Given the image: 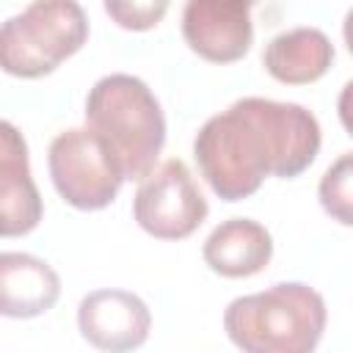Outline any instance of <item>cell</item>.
<instances>
[{"label":"cell","mask_w":353,"mask_h":353,"mask_svg":"<svg viewBox=\"0 0 353 353\" xmlns=\"http://www.w3.org/2000/svg\"><path fill=\"white\" fill-rule=\"evenodd\" d=\"M262 63L273 80L287 85H306L331 69L334 44L320 28H292L268 41Z\"/></svg>","instance_id":"7c38bea8"},{"label":"cell","mask_w":353,"mask_h":353,"mask_svg":"<svg viewBox=\"0 0 353 353\" xmlns=\"http://www.w3.org/2000/svg\"><path fill=\"white\" fill-rule=\"evenodd\" d=\"M47 165L58 196L74 210L108 207L124 182L116 154L88 124L58 132L50 143Z\"/></svg>","instance_id":"5b68a950"},{"label":"cell","mask_w":353,"mask_h":353,"mask_svg":"<svg viewBox=\"0 0 353 353\" xmlns=\"http://www.w3.org/2000/svg\"><path fill=\"white\" fill-rule=\"evenodd\" d=\"M77 328L83 339L99 350L121 353L146 342L152 328L149 306L127 290H94L77 306Z\"/></svg>","instance_id":"ba28073f"},{"label":"cell","mask_w":353,"mask_h":353,"mask_svg":"<svg viewBox=\"0 0 353 353\" xmlns=\"http://www.w3.org/2000/svg\"><path fill=\"white\" fill-rule=\"evenodd\" d=\"M254 0H188L182 11V36L188 47L212 63L240 61L254 41Z\"/></svg>","instance_id":"52a82bcc"},{"label":"cell","mask_w":353,"mask_h":353,"mask_svg":"<svg viewBox=\"0 0 353 353\" xmlns=\"http://www.w3.org/2000/svg\"><path fill=\"white\" fill-rule=\"evenodd\" d=\"M85 124L110 146L124 179H143L165 143V116L135 74H105L85 97Z\"/></svg>","instance_id":"3957f363"},{"label":"cell","mask_w":353,"mask_h":353,"mask_svg":"<svg viewBox=\"0 0 353 353\" xmlns=\"http://www.w3.org/2000/svg\"><path fill=\"white\" fill-rule=\"evenodd\" d=\"M325 301L317 290L279 281L234 298L223 312V331L245 353H309L325 331Z\"/></svg>","instance_id":"7a4b0ae2"},{"label":"cell","mask_w":353,"mask_h":353,"mask_svg":"<svg viewBox=\"0 0 353 353\" xmlns=\"http://www.w3.org/2000/svg\"><path fill=\"white\" fill-rule=\"evenodd\" d=\"M320 152V124L298 102L243 97L207 119L193 141L199 174L223 201H240L273 174L292 179Z\"/></svg>","instance_id":"6da1fadb"},{"label":"cell","mask_w":353,"mask_h":353,"mask_svg":"<svg viewBox=\"0 0 353 353\" xmlns=\"http://www.w3.org/2000/svg\"><path fill=\"white\" fill-rule=\"evenodd\" d=\"M350 182H353V157H350V152H345V154L336 157V163L328 165V171L320 179V188H317L323 210L331 218H336L342 226L353 223V212H350L353 190H350Z\"/></svg>","instance_id":"4fadbf2b"},{"label":"cell","mask_w":353,"mask_h":353,"mask_svg":"<svg viewBox=\"0 0 353 353\" xmlns=\"http://www.w3.org/2000/svg\"><path fill=\"white\" fill-rule=\"evenodd\" d=\"M102 6L124 30H149L168 11V0H102Z\"/></svg>","instance_id":"5bb4252c"},{"label":"cell","mask_w":353,"mask_h":353,"mask_svg":"<svg viewBox=\"0 0 353 353\" xmlns=\"http://www.w3.org/2000/svg\"><path fill=\"white\" fill-rule=\"evenodd\" d=\"M61 298V279L50 262L25 251H0V314L30 320Z\"/></svg>","instance_id":"30bf717a"},{"label":"cell","mask_w":353,"mask_h":353,"mask_svg":"<svg viewBox=\"0 0 353 353\" xmlns=\"http://www.w3.org/2000/svg\"><path fill=\"white\" fill-rule=\"evenodd\" d=\"M88 39V17L77 0H33L0 22V69L14 77H44Z\"/></svg>","instance_id":"277c9868"},{"label":"cell","mask_w":353,"mask_h":353,"mask_svg":"<svg viewBox=\"0 0 353 353\" xmlns=\"http://www.w3.org/2000/svg\"><path fill=\"white\" fill-rule=\"evenodd\" d=\"M207 212V199L199 190L190 168L179 157H171L152 168L141 179L132 201L138 226L157 240L190 237L204 223Z\"/></svg>","instance_id":"8992f818"},{"label":"cell","mask_w":353,"mask_h":353,"mask_svg":"<svg viewBox=\"0 0 353 353\" xmlns=\"http://www.w3.org/2000/svg\"><path fill=\"white\" fill-rule=\"evenodd\" d=\"M201 256L207 268L223 279H248L268 268L273 256V237L251 218H229L210 232Z\"/></svg>","instance_id":"8fae6325"},{"label":"cell","mask_w":353,"mask_h":353,"mask_svg":"<svg viewBox=\"0 0 353 353\" xmlns=\"http://www.w3.org/2000/svg\"><path fill=\"white\" fill-rule=\"evenodd\" d=\"M41 193L30 176L25 135L0 119V237H22L41 221Z\"/></svg>","instance_id":"9c48e42d"}]
</instances>
